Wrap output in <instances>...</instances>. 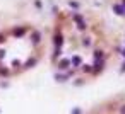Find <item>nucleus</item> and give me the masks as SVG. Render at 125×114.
Masks as SVG:
<instances>
[{
    "label": "nucleus",
    "instance_id": "nucleus-2",
    "mask_svg": "<svg viewBox=\"0 0 125 114\" xmlns=\"http://www.w3.org/2000/svg\"><path fill=\"white\" fill-rule=\"evenodd\" d=\"M122 112H123V114H125V107H123V109H122Z\"/></svg>",
    "mask_w": 125,
    "mask_h": 114
},
{
    "label": "nucleus",
    "instance_id": "nucleus-1",
    "mask_svg": "<svg viewBox=\"0 0 125 114\" xmlns=\"http://www.w3.org/2000/svg\"><path fill=\"white\" fill-rule=\"evenodd\" d=\"M115 10H117V14H125V9L123 7H115Z\"/></svg>",
    "mask_w": 125,
    "mask_h": 114
},
{
    "label": "nucleus",
    "instance_id": "nucleus-3",
    "mask_svg": "<svg viewBox=\"0 0 125 114\" xmlns=\"http://www.w3.org/2000/svg\"><path fill=\"white\" fill-rule=\"evenodd\" d=\"M123 70H125V65H123Z\"/></svg>",
    "mask_w": 125,
    "mask_h": 114
}]
</instances>
